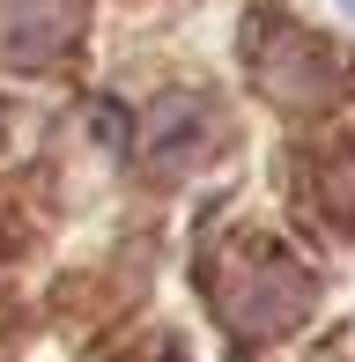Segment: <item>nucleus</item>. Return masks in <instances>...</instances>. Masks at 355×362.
Listing matches in <instances>:
<instances>
[{
    "mask_svg": "<svg viewBox=\"0 0 355 362\" xmlns=\"http://www.w3.org/2000/svg\"><path fill=\"white\" fill-rule=\"evenodd\" d=\"M348 8H355V0H348Z\"/></svg>",
    "mask_w": 355,
    "mask_h": 362,
    "instance_id": "nucleus-2",
    "label": "nucleus"
},
{
    "mask_svg": "<svg viewBox=\"0 0 355 362\" xmlns=\"http://www.w3.org/2000/svg\"><path fill=\"white\" fill-rule=\"evenodd\" d=\"M82 30V0H0V59L8 67H52Z\"/></svg>",
    "mask_w": 355,
    "mask_h": 362,
    "instance_id": "nucleus-1",
    "label": "nucleus"
}]
</instances>
